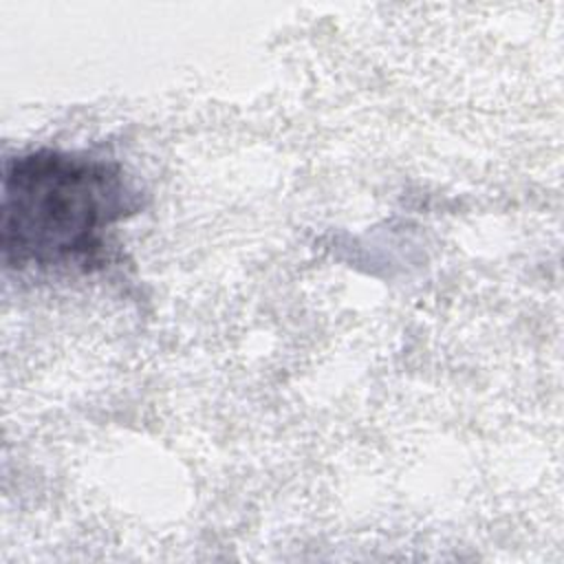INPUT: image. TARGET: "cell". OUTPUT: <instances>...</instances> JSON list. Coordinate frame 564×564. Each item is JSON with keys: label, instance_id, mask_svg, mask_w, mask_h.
Returning <instances> with one entry per match:
<instances>
[{"label": "cell", "instance_id": "6da1fadb", "mask_svg": "<svg viewBox=\"0 0 564 564\" xmlns=\"http://www.w3.org/2000/svg\"><path fill=\"white\" fill-rule=\"evenodd\" d=\"M143 207L119 161L66 150H31L4 161L0 247L7 269L93 271L108 231Z\"/></svg>", "mask_w": 564, "mask_h": 564}]
</instances>
